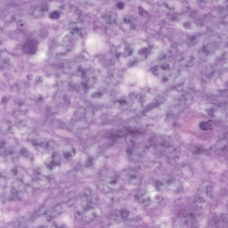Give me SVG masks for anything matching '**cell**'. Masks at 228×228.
Returning a JSON list of instances; mask_svg holds the SVG:
<instances>
[{"label": "cell", "mask_w": 228, "mask_h": 228, "mask_svg": "<svg viewBox=\"0 0 228 228\" xmlns=\"http://www.w3.org/2000/svg\"><path fill=\"white\" fill-rule=\"evenodd\" d=\"M135 198L144 206H147L150 202V197L148 192L145 190H140L135 196Z\"/></svg>", "instance_id": "6da1fadb"}, {"label": "cell", "mask_w": 228, "mask_h": 228, "mask_svg": "<svg viewBox=\"0 0 228 228\" xmlns=\"http://www.w3.org/2000/svg\"><path fill=\"white\" fill-rule=\"evenodd\" d=\"M128 182L132 184H137L140 182V178L138 174L135 171H130L127 175Z\"/></svg>", "instance_id": "7a4b0ae2"}, {"label": "cell", "mask_w": 228, "mask_h": 228, "mask_svg": "<svg viewBox=\"0 0 228 228\" xmlns=\"http://www.w3.org/2000/svg\"><path fill=\"white\" fill-rule=\"evenodd\" d=\"M36 47L37 44L35 42L30 40L25 44L23 48L24 52L27 54H33L36 51Z\"/></svg>", "instance_id": "3957f363"}, {"label": "cell", "mask_w": 228, "mask_h": 228, "mask_svg": "<svg viewBox=\"0 0 228 228\" xmlns=\"http://www.w3.org/2000/svg\"><path fill=\"white\" fill-rule=\"evenodd\" d=\"M165 186L171 190H176L178 188V184L176 180L174 178H169L165 181Z\"/></svg>", "instance_id": "277c9868"}, {"label": "cell", "mask_w": 228, "mask_h": 228, "mask_svg": "<svg viewBox=\"0 0 228 228\" xmlns=\"http://www.w3.org/2000/svg\"><path fill=\"white\" fill-rule=\"evenodd\" d=\"M60 17V13L58 11H55L50 15V17L52 19H58Z\"/></svg>", "instance_id": "5b68a950"}, {"label": "cell", "mask_w": 228, "mask_h": 228, "mask_svg": "<svg viewBox=\"0 0 228 228\" xmlns=\"http://www.w3.org/2000/svg\"><path fill=\"white\" fill-rule=\"evenodd\" d=\"M73 150H70L69 151H66L64 153V156L66 159H70L73 156Z\"/></svg>", "instance_id": "8992f818"}, {"label": "cell", "mask_w": 228, "mask_h": 228, "mask_svg": "<svg viewBox=\"0 0 228 228\" xmlns=\"http://www.w3.org/2000/svg\"><path fill=\"white\" fill-rule=\"evenodd\" d=\"M205 200L203 198V197H199L196 199V203L198 204L199 206L200 204H203L204 203Z\"/></svg>", "instance_id": "52a82bcc"}, {"label": "cell", "mask_w": 228, "mask_h": 228, "mask_svg": "<svg viewBox=\"0 0 228 228\" xmlns=\"http://www.w3.org/2000/svg\"><path fill=\"white\" fill-rule=\"evenodd\" d=\"M206 193H207L208 196H213V193H212V188L210 186H208L206 188Z\"/></svg>", "instance_id": "ba28073f"}, {"label": "cell", "mask_w": 228, "mask_h": 228, "mask_svg": "<svg viewBox=\"0 0 228 228\" xmlns=\"http://www.w3.org/2000/svg\"><path fill=\"white\" fill-rule=\"evenodd\" d=\"M128 213H128V211L126 210H122L121 212V216L122 218H127L128 217V215H129Z\"/></svg>", "instance_id": "9c48e42d"}, {"label": "cell", "mask_w": 228, "mask_h": 228, "mask_svg": "<svg viewBox=\"0 0 228 228\" xmlns=\"http://www.w3.org/2000/svg\"><path fill=\"white\" fill-rule=\"evenodd\" d=\"M117 6L118 8L120 9H123L124 7V4L123 3H121V2H119V3H118L117 5Z\"/></svg>", "instance_id": "30bf717a"}]
</instances>
